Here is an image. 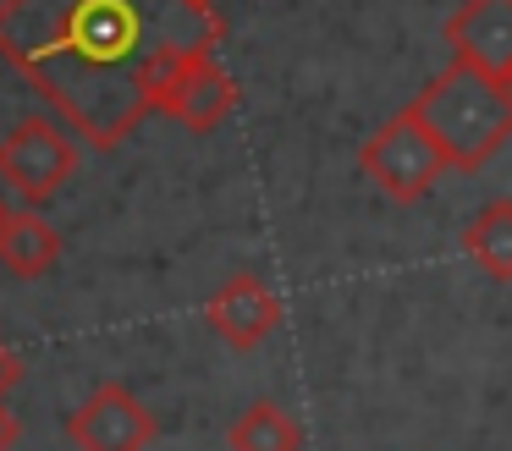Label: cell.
I'll use <instances>...</instances> for the list:
<instances>
[{
	"label": "cell",
	"mask_w": 512,
	"mask_h": 451,
	"mask_svg": "<svg viewBox=\"0 0 512 451\" xmlns=\"http://www.w3.org/2000/svg\"><path fill=\"white\" fill-rule=\"evenodd\" d=\"M221 39L215 0H0V61L89 149L127 143L160 83Z\"/></svg>",
	"instance_id": "obj_1"
},
{
	"label": "cell",
	"mask_w": 512,
	"mask_h": 451,
	"mask_svg": "<svg viewBox=\"0 0 512 451\" xmlns=\"http://www.w3.org/2000/svg\"><path fill=\"white\" fill-rule=\"evenodd\" d=\"M408 110L430 127L452 171H485L512 138V99L496 72H479L468 61H452L441 77L408 99Z\"/></svg>",
	"instance_id": "obj_2"
},
{
	"label": "cell",
	"mask_w": 512,
	"mask_h": 451,
	"mask_svg": "<svg viewBox=\"0 0 512 451\" xmlns=\"http://www.w3.org/2000/svg\"><path fill=\"white\" fill-rule=\"evenodd\" d=\"M358 171H364V182L380 187L391 204L408 209V204H419V198H430L435 187H441V176H452V165H446L441 143L430 138V127L402 105L391 121L375 127V138H364Z\"/></svg>",
	"instance_id": "obj_3"
},
{
	"label": "cell",
	"mask_w": 512,
	"mask_h": 451,
	"mask_svg": "<svg viewBox=\"0 0 512 451\" xmlns=\"http://www.w3.org/2000/svg\"><path fill=\"white\" fill-rule=\"evenodd\" d=\"M78 160H83L78 132H67V121H50V116H28L0 138V182L28 209L50 204L78 176Z\"/></svg>",
	"instance_id": "obj_4"
},
{
	"label": "cell",
	"mask_w": 512,
	"mask_h": 451,
	"mask_svg": "<svg viewBox=\"0 0 512 451\" xmlns=\"http://www.w3.org/2000/svg\"><path fill=\"white\" fill-rule=\"evenodd\" d=\"M155 435H160L155 413H149L122 380L94 385L67 418V440L78 451H149Z\"/></svg>",
	"instance_id": "obj_5"
},
{
	"label": "cell",
	"mask_w": 512,
	"mask_h": 451,
	"mask_svg": "<svg viewBox=\"0 0 512 451\" xmlns=\"http://www.w3.org/2000/svg\"><path fill=\"white\" fill-rule=\"evenodd\" d=\"M232 110H237V83H232V72L215 61V50L188 55V61L160 83V99H155V116H171L177 127L199 132V138L221 127Z\"/></svg>",
	"instance_id": "obj_6"
},
{
	"label": "cell",
	"mask_w": 512,
	"mask_h": 451,
	"mask_svg": "<svg viewBox=\"0 0 512 451\" xmlns=\"http://www.w3.org/2000/svg\"><path fill=\"white\" fill-rule=\"evenodd\" d=\"M204 325L226 341L232 352H254L270 330L281 325V297L270 292V281H259L254 270L226 275L204 303Z\"/></svg>",
	"instance_id": "obj_7"
},
{
	"label": "cell",
	"mask_w": 512,
	"mask_h": 451,
	"mask_svg": "<svg viewBox=\"0 0 512 451\" xmlns=\"http://www.w3.org/2000/svg\"><path fill=\"white\" fill-rule=\"evenodd\" d=\"M452 61H468L479 72H507L512 66V0H463L441 28Z\"/></svg>",
	"instance_id": "obj_8"
},
{
	"label": "cell",
	"mask_w": 512,
	"mask_h": 451,
	"mask_svg": "<svg viewBox=\"0 0 512 451\" xmlns=\"http://www.w3.org/2000/svg\"><path fill=\"white\" fill-rule=\"evenodd\" d=\"M61 264V231L34 209H0V270L17 281H39Z\"/></svg>",
	"instance_id": "obj_9"
},
{
	"label": "cell",
	"mask_w": 512,
	"mask_h": 451,
	"mask_svg": "<svg viewBox=\"0 0 512 451\" xmlns=\"http://www.w3.org/2000/svg\"><path fill=\"white\" fill-rule=\"evenodd\" d=\"M463 253L490 275V281L512 286V198L479 204V215L463 226Z\"/></svg>",
	"instance_id": "obj_10"
},
{
	"label": "cell",
	"mask_w": 512,
	"mask_h": 451,
	"mask_svg": "<svg viewBox=\"0 0 512 451\" xmlns=\"http://www.w3.org/2000/svg\"><path fill=\"white\" fill-rule=\"evenodd\" d=\"M226 446L232 451H303V429H298V418H292L287 407H276L270 396H259V402H248L243 413L232 418Z\"/></svg>",
	"instance_id": "obj_11"
},
{
	"label": "cell",
	"mask_w": 512,
	"mask_h": 451,
	"mask_svg": "<svg viewBox=\"0 0 512 451\" xmlns=\"http://www.w3.org/2000/svg\"><path fill=\"white\" fill-rule=\"evenodd\" d=\"M17 380H23V358L0 341V407H6V396L17 391Z\"/></svg>",
	"instance_id": "obj_12"
},
{
	"label": "cell",
	"mask_w": 512,
	"mask_h": 451,
	"mask_svg": "<svg viewBox=\"0 0 512 451\" xmlns=\"http://www.w3.org/2000/svg\"><path fill=\"white\" fill-rule=\"evenodd\" d=\"M17 435H23L17 413H12V407H0V451H12V446H17Z\"/></svg>",
	"instance_id": "obj_13"
},
{
	"label": "cell",
	"mask_w": 512,
	"mask_h": 451,
	"mask_svg": "<svg viewBox=\"0 0 512 451\" xmlns=\"http://www.w3.org/2000/svg\"><path fill=\"white\" fill-rule=\"evenodd\" d=\"M501 88H507V99H512V66H507V72H501Z\"/></svg>",
	"instance_id": "obj_14"
}]
</instances>
